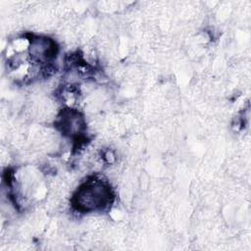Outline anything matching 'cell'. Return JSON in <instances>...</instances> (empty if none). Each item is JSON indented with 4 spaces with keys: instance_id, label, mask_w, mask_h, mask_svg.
<instances>
[{
    "instance_id": "6da1fadb",
    "label": "cell",
    "mask_w": 251,
    "mask_h": 251,
    "mask_svg": "<svg viewBox=\"0 0 251 251\" xmlns=\"http://www.w3.org/2000/svg\"><path fill=\"white\" fill-rule=\"evenodd\" d=\"M112 201L113 194L110 186L105 181L94 177L82 183L72 199L74 208L81 213L104 210Z\"/></svg>"
}]
</instances>
